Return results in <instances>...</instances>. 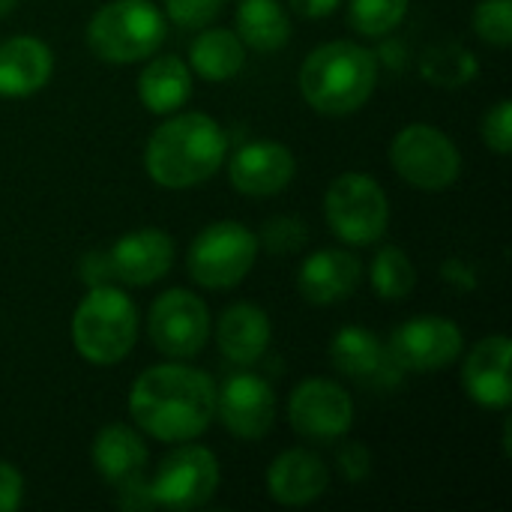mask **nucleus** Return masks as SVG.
Here are the masks:
<instances>
[{"label": "nucleus", "mask_w": 512, "mask_h": 512, "mask_svg": "<svg viewBox=\"0 0 512 512\" xmlns=\"http://www.w3.org/2000/svg\"><path fill=\"white\" fill-rule=\"evenodd\" d=\"M330 357L333 366L357 381H375L381 378L387 369H393L396 363L390 360L387 348L381 345V339L363 327H345L336 333L333 345H330Z\"/></svg>", "instance_id": "nucleus-23"}, {"label": "nucleus", "mask_w": 512, "mask_h": 512, "mask_svg": "<svg viewBox=\"0 0 512 512\" xmlns=\"http://www.w3.org/2000/svg\"><path fill=\"white\" fill-rule=\"evenodd\" d=\"M24 498V480L21 474L9 465L0 462V512H15Z\"/></svg>", "instance_id": "nucleus-33"}, {"label": "nucleus", "mask_w": 512, "mask_h": 512, "mask_svg": "<svg viewBox=\"0 0 512 512\" xmlns=\"http://www.w3.org/2000/svg\"><path fill=\"white\" fill-rule=\"evenodd\" d=\"M483 141L498 153L507 156L512 144V105L510 99H501L486 117H483Z\"/></svg>", "instance_id": "nucleus-31"}, {"label": "nucleus", "mask_w": 512, "mask_h": 512, "mask_svg": "<svg viewBox=\"0 0 512 512\" xmlns=\"http://www.w3.org/2000/svg\"><path fill=\"white\" fill-rule=\"evenodd\" d=\"M216 417L240 441H261L276 420V396L270 384L252 372L231 375L216 390Z\"/></svg>", "instance_id": "nucleus-13"}, {"label": "nucleus", "mask_w": 512, "mask_h": 512, "mask_svg": "<svg viewBox=\"0 0 512 512\" xmlns=\"http://www.w3.org/2000/svg\"><path fill=\"white\" fill-rule=\"evenodd\" d=\"M138 336V312L132 300L111 285H96L78 303L72 315V342L75 351L96 363L111 366L120 363Z\"/></svg>", "instance_id": "nucleus-4"}, {"label": "nucleus", "mask_w": 512, "mask_h": 512, "mask_svg": "<svg viewBox=\"0 0 512 512\" xmlns=\"http://www.w3.org/2000/svg\"><path fill=\"white\" fill-rule=\"evenodd\" d=\"M222 3L225 0H165V9L180 27H204L219 15Z\"/></svg>", "instance_id": "nucleus-32"}, {"label": "nucleus", "mask_w": 512, "mask_h": 512, "mask_svg": "<svg viewBox=\"0 0 512 512\" xmlns=\"http://www.w3.org/2000/svg\"><path fill=\"white\" fill-rule=\"evenodd\" d=\"M189 93H192V72L174 54L153 57L138 78V96L144 108L153 114L177 111L189 99Z\"/></svg>", "instance_id": "nucleus-22"}, {"label": "nucleus", "mask_w": 512, "mask_h": 512, "mask_svg": "<svg viewBox=\"0 0 512 512\" xmlns=\"http://www.w3.org/2000/svg\"><path fill=\"white\" fill-rule=\"evenodd\" d=\"M51 48L33 36H12L0 42V96H30L51 78Z\"/></svg>", "instance_id": "nucleus-19"}, {"label": "nucleus", "mask_w": 512, "mask_h": 512, "mask_svg": "<svg viewBox=\"0 0 512 512\" xmlns=\"http://www.w3.org/2000/svg\"><path fill=\"white\" fill-rule=\"evenodd\" d=\"M306 243V228L300 219H291V216H276L264 225V246L270 252H279V255H288V252H297L300 246Z\"/></svg>", "instance_id": "nucleus-30"}, {"label": "nucleus", "mask_w": 512, "mask_h": 512, "mask_svg": "<svg viewBox=\"0 0 512 512\" xmlns=\"http://www.w3.org/2000/svg\"><path fill=\"white\" fill-rule=\"evenodd\" d=\"M324 213L333 234L351 246H369L384 237L390 222V204L378 180L351 171L330 183Z\"/></svg>", "instance_id": "nucleus-6"}, {"label": "nucleus", "mask_w": 512, "mask_h": 512, "mask_svg": "<svg viewBox=\"0 0 512 512\" xmlns=\"http://www.w3.org/2000/svg\"><path fill=\"white\" fill-rule=\"evenodd\" d=\"M474 30L483 42L507 48L512 42V0H480Z\"/></svg>", "instance_id": "nucleus-29"}, {"label": "nucleus", "mask_w": 512, "mask_h": 512, "mask_svg": "<svg viewBox=\"0 0 512 512\" xmlns=\"http://www.w3.org/2000/svg\"><path fill=\"white\" fill-rule=\"evenodd\" d=\"M237 36L255 51H279L291 36L288 12L276 0H240Z\"/></svg>", "instance_id": "nucleus-25"}, {"label": "nucleus", "mask_w": 512, "mask_h": 512, "mask_svg": "<svg viewBox=\"0 0 512 512\" xmlns=\"http://www.w3.org/2000/svg\"><path fill=\"white\" fill-rule=\"evenodd\" d=\"M327 483H330L327 465L309 450H288L267 471V492L273 501L285 507L312 504L315 498L324 495Z\"/></svg>", "instance_id": "nucleus-18"}, {"label": "nucleus", "mask_w": 512, "mask_h": 512, "mask_svg": "<svg viewBox=\"0 0 512 512\" xmlns=\"http://www.w3.org/2000/svg\"><path fill=\"white\" fill-rule=\"evenodd\" d=\"M291 426L309 441H336L354 423L351 396L327 378H309L294 387L288 399Z\"/></svg>", "instance_id": "nucleus-12"}, {"label": "nucleus", "mask_w": 512, "mask_h": 512, "mask_svg": "<svg viewBox=\"0 0 512 512\" xmlns=\"http://www.w3.org/2000/svg\"><path fill=\"white\" fill-rule=\"evenodd\" d=\"M363 279V264L354 252L321 249L300 267V294L315 306L348 300Z\"/></svg>", "instance_id": "nucleus-17"}, {"label": "nucleus", "mask_w": 512, "mask_h": 512, "mask_svg": "<svg viewBox=\"0 0 512 512\" xmlns=\"http://www.w3.org/2000/svg\"><path fill=\"white\" fill-rule=\"evenodd\" d=\"M189 63L207 81H228V78H234L243 69L246 45L231 30H219V27L216 30H204L192 42Z\"/></svg>", "instance_id": "nucleus-24"}, {"label": "nucleus", "mask_w": 512, "mask_h": 512, "mask_svg": "<svg viewBox=\"0 0 512 512\" xmlns=\"http://www.w3.org/2000/svg\"><path fill=\"white\" fill-rule=\"evenodd\" d=\"M378 63L357 42H327L318 45L300 69V90L303 99L321 114H351L363 108L375 90Z\"/></svg>", "instance_id": "nucleus-3"}, {"label": "nucleus", "mask_w": 512, "mask_h": 512, "mask_svg": "<svg viewBox=\"0 0 512 512\" xmlns=\"http://www.w3.org/2000/svg\"><path fill=\"white\" fill-rule=\"evenodd\" d=\"M210 312L192 291H165L150 309V339L165 357H195L207 345Z\"/></svg>", "instance_id": "nucleus-10"}, {"label": "nucleus", "mask_w": 512, "mask_h": 512, "mask_svg": "<svg viewBox=\"0 0 512 512\" xmlns=\"http://www.w3.org/2000/svg\"><path fill=\"white\" fill-rule=\"evenodd\" d=\"M93 465L111 486L126 489L144 477L147 447L126 426H105L93 441Z\"/></svg>", "instance_id": "nucleus-21"}, {"label": "nucleus", "mask_w": 512, "mask_h": 512, "mask_svg": "<svg viewBox=\"0 0 512 512\" xmlns=\"http://www.w3.org/2000/svg\"><path fill=\"white\" fill-rule=\"evenodd\" d=\"M216 342L231 363L252 366L264 357L270 345V318L258 306L237 303L222 312L216 327Z\"/></svg>", "instance_id": "nucleus-20"}, {"label": "nucleus", "mask_w": 512, "mask_h": 512, "mask_svg": "<svg viewBox=\"0 0 512 512\" xmlns=\"http://www.w3.org/2000/svg\"><path fill=\"white\" fill-rule=\"evenodd\" d=\"M129 411L156 441H192L216 417V384L192 366L162 363L138 375L129 393Z\"/></svg>", "instance_id": "nucleus-1"}, {"label": "nucleus", "mask_w": 512, "mask_h": 512, "mask_svg": "<svg viewBox=\"0 0 512 512\" xmlns=\"http://www.w3.org/2000/svg\"><path fill=\"white\" fill-rule=\"evenodd\" d=\"M228 138L222 126L198 111L165 120L147 141L144 165L153 183L165 189H189L204 183L225 162Z\"/></svg>", "instance_id": "nucleus-2"}, {"label": "nucleus", "mask_w": 512, "mask_h": 512, "mask_svg": "<svg viewBox=\"0 0 512 512\" xmlns=\"http://www.w3.org/2000/svg\"><path fill=\"white\" fill-rule=\"evenodd\" d=\"M228 174L237 192L252 198H267L291 183L294 156L279 141H252L231 156Z\"/></svg>", "instance_id": "nucleus-15"}, {"label": "nucleus", "mask_w": 512, "mask_h": 512, "mask_svg": "<svg viewBox=\"0 0 512 512\" xmlns=\"http://www.w3.org/2000/svg\"><path fill=\"white\" fill-rule=\"evenodd\" d=\"M219 486V462L207 447H180L177 453H171L153 483H147L150 501L156 507H168V510H198L204 507Z\"/></svg>", "instance_id": "nucleus-9"}, {"label": "nucleus", "mask_w": 512, "mask_h": 512, "mask_svg": "<svg viewBox=\"0 0 512 512\" xmlns=\"http://www.w3.org/2000/svg\"><path fill=\"white\" fill-rule=\"evenodd\" d=\"M510 354L512 345L507 336H489L471 348L462 369V384L477 405L507 408L512 402Z\"/></svg>", "instance_id": "nucleus-16"}, {"label": "nucleus", "mask_w": 512, "mask_h": 512, "mask_svg": "<svg viewBox=\"0 0 512 512\" xmlns=\"http://www.w3.org/2000/svg\"><path fill=\"white\" fill-rule=\"evenodd\" d=\"M15 3H18V0H0V18L9 15V12L15 9Z\"/></svg>", "instance_id": "nucleus-36"}, {"label": "nucleus", "mask_w": 512, "mask_h": 512, "mask_svg": "<svg viewBox=\"0 0 512 512\" xmlns=\"http://www.w3.org/2000/svg\"><path fill=\"white\" fill-rule=\"evenodd\" d=\"M423 75L432 81V84H444V87H459V84H468L474 75H477V60L468 48L462 45H438L426 54L423 60Z\"/></svg>", "instance_id": "nucleus-27"}, {"label": "nucleus", "mask_w": 512, "mask_h": 512, "mask_svg": "<svg viewBox=\"0 0 512 512\" xmlns=\"http://www.w3.org/2000/svg\"><path fill=\"white\" fill-rule=\"evenodd\" d=\"M387 354L402 372H438L462 354V330L450 318L420 315L393 333Z\"/></svg>", "instance_id": "nucleus-11"}, {"label": "nucleus", "mask_w": 512, "mask_h": 512, "mask_svg": "<svg viewBox=\"0 0 512 512\" xmlns=\"http://www.w3.org/2000/svg\"><path fill=\"white\" fill-rule=\"evenodd\" d=\"M258 258V237L240 222H213L189 246V276L204 288H234Z\"/></svg>", "instance_id": "nucleus-7"}, {"label": "nucleus", "mask_w": 512, "mask_h": 512, "mask_svg": "<svg viewBox=\"0 0 512 512\" xmlns=\"http://www.w3.org/2000/svg\"><path fill=\"white\" fill-rule=\"evenodd\" d=\"M351 24L363 36H384L408 12V0H351Z\"/></svg>", "instance_id": "nucleus-28"}, {"label": "nucleus", "mask_w": 512, "mask_h": 512, "mask_svg": "<svg viewBox=\"0 0 512 512\" xmlns=\"http://www.w3.org/2000/svg\"><path fill=\"white\" fill-rule=\"evenodd\" d=\"M174 264V240L159 228H141L120 237L108 252L111 279L123 285H153Z\"/></svg>", "instance_id": "nucleus-14"}, {"label": "nucleus", "mask_w": 512, "mask_h": 512, "mask_svg": "<svg viewBox=\"0 0 512 512\" xmlns=\"http://www.w3.org/2000/svg\"><path fill=\"white\" fill-rule=\"evenodd\" d=\"M372 285L384 300H405L417 285V270L399 246H387L372 261Z\"/></svg>", "instance_id": "nucleus-26"}, {"label": "nucleus", "mask_w": 512, "mask_h": 512, "mask_svg": "<svg viewBox=\"0 0 512 512\" xmlns=\"http://www.w3.org/2000/svg\"><path fill=\"white\" fill-rule=\"evenodd\" d=\"M165 39V18L150 0H111L87 24V42L99 60L135 63Z\"/></svg>", "instance_id": "nucleus-5"}, {"label": "nucleus", "mask_w": 512, "mask_h": 512, "mask_svg": "<svg viewBox=\"0 0 512 512\" xmlns=\"http://www.w3.org/2000/svg\"><path fill=\"white\" fill-rule=\"evenodd\" d=\"M291 3V9H297L300 15H306V18H324V15H330L342 0H288Z\"/></svg>", "instance_id": "nucleus-35"}, {"label": "nucleus", "mask_w": 512, "mask_h": 512, "mask_svg": "<svg viewBox=\"0 0 512 512\" xmlns=\"http://www.w3.org/2000/svg\"><path fill=\"white\" fill-rule=\"evenodd\" d=\"M390 162L405 183L426 192L453 186L462 168L456 144L429 123L405 126L390 144Z\"/></svg>", "instance_id": "nucleus-8"}, {"label": "nucleus", "mask_w": 512, "mask_h": 512, "mask_svg": "<svg viewBox=\"0 0 512 512\" xmlns=\"http://www.w3.org/2000/svg\"><path fill=\"white\" fill-rule=\"evenodd\" d=\"M339 462H342V474H348L351 480H363V477L369 474L372 456L366 453V447H360V444H348V447L339 453Z\"/></svg>", "instance_id": "nucleus-34"}]
</instances>
